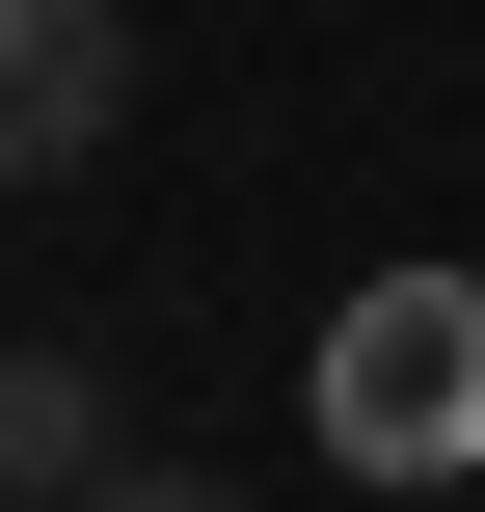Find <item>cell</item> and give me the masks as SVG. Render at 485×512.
<instances>
[{
    "instance_id": "obj_1",
    "label": "cell",
    "mask_w": 485,
    "mask_h": 512,
    "mask_svg": "<svg viewBox=\"0 0 485 512\" xmlns=\"http://www.w3.org/2000/svg\"><path fill=\"white\" fill-rule=\"evenodd\" d=\"M324 459H378V486L485 459V297L459 270H378V297L324 324Z\"/></svg>"
},
{
    "instance_id": "obj_2",
    "label": "cell",
    "mask_w": 485,
    "mask_h": 512,
    "mask_svg": "<svg viewBox=\"0 0 485 512\" xmlns=\"http://www.w3.org/2000/svg\"><path fill=\"white\" fill-rule=\"evenodd\" d=\"M135 135V0H0V189Z\"/></svg>"
},
{
    "instance_id": "obj_3",
    "label": "cell",
    "mask_w": 485,
    "mask_h": 512,
    "mask_svg": "<svg viewBox=\"0 0 485 512\" xmlns=\"http://www.w3.org/2000/svg\"><path fill=\"white\" fill-rule=\"evenodd\" d=\"M0 486H108V351H0Z\"/></svg>"
},
{
    "instance_id": "obj_4",
    "label": "cell",
    "mask_w": 485,
    "mask_h": 512,
    "mask_svg": "<svg viewBox=\"0 0 485 512\" xmlns=\"http://www.w3.org/2000/svg\"><path fill=\"white\" fill-rule=\"evenodd\" d=\"M81 512H243V486H135V459H108V486H81Z\"/></svg>"
}]
</instances>
